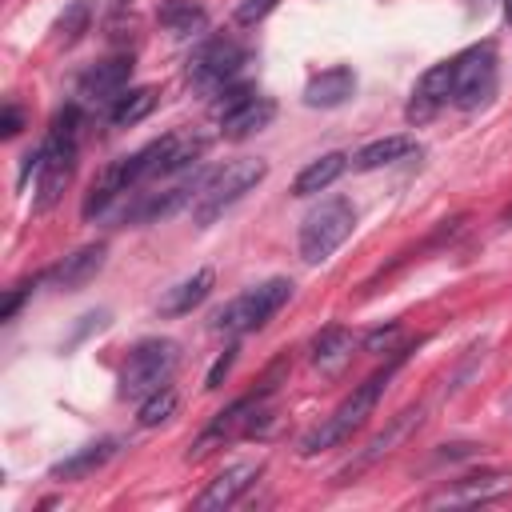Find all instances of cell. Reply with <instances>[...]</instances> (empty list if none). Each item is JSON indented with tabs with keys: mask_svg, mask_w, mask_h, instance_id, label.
Instances as JSON below:
<instances>
[{
	"mask_svg": "<svg viewBox=\"0 0 512 512\" xmlns=\"http://www.w3.org/2000/svg\"><path fill=\"white\" fill-rule=\"evenodd\" d=\"M104 260H108V244H84V248H76L72 256H64L52 276H56L60 288L76 292V288H84L88 280H96V272L104 268Z\"/></svg>",
	"mask_w": 512,
	"mask_h": 512,
	"instance_id": "ac0fdd59",
	"label": "cell"
},
{
	"mask_svg": "<svg viewBox=\"0 0 512 512\" xmlns=\"http://www.w3.org/2000/svg\"><path fill=\"white\" fill-rule=\"evenodd\" d=\"M512 488V476L508 472H480V476H464L448 488H440L436 496H428L432 508L448 504V508H460V504H484V500H496L500 492Z\"/></svg>",
	"mask_w": 512,
	"mask_h": 512,
	"instance_id": "8fae6325",
	"label": "cell"
},
{
	"mask_svg": "<svg viewBox=\"0 0 512 512\" xmlns=\"http://www.w3.org/2000/svg\"><path fill=\"white\" fill-rule=\"evenodd\" d=\"M264 176H268V164H264V160H252V156L228 160L224 168L208 172V176H204V188H200V196H196V204H192V220H196L200 228H208L224 208H232V204H236L244 192H252Z\"/></svg>",
	"mask_w": 512,
	"mask_h": 512,
	"instance_id": "3957f363",
	"label": "cell"
},
{
	"mask_svg": "<svg viewBox=\"0 0 512 512\" xmlns=\"http://www.w3.org/2000/svg\"><path fill=\"white\" fill-rule=\"evenodd\" d=\"M160 24H164L172 36H192V32H200V28L208 24V16H204V8L192 4V0H168V4L160 8Z\"/></svg>",
	"mask_w": 512,
	"mask_h": 512,
	"instance_id": "cb8c5ba5",
	"label": "cell"
},
{
	"mask_svg": "<svg viewBox=\"0 0 512 512\" xmlns=\"http://www.w3.org/2000/svg\"><path fill=\"white\" fill-rule=\"evenodd\" d=\"M412 152H416V140H412V136H384V140L364 144V148L352 156V168L372 172V168L396 164V160H404V156H412Z\"/></svg>",
	"mask_w": 512,
	"mask_h": 512,
	"instance_id": "7402d4cb",
	"label": "cell"
},
{
	"mask_svg": "<svg viewBox=\"0 0 512 512\" xmlns=\"http://www.w3.org/2000/svg\"><path fill=\"white\" fill-rule=\"evenodd\" d=\"M76 132H80V104H68L56 112L44 144L36 152H28L24 160V176L36 172V196H32V208L36 212H48L64 188L72 184V172H76Z\"/></svg>",
	"mask_w": 512,
	"mask_h": 512,
	"instance_id": "6da1fadb",
	"label": "cell"
},
{
	"mask_svg": "<svg viewBox=\"0 0 512 512\" xmlns=\"http://www.w3.org/2000/svg\"><path fill=\"white\" fill-rule=\"evenodd\" d=\"M348 164H352L348 152H324L320 160H312V164L292 180V196H316V192L332 188V184L344 176Z\"/></svg>",
	"mask_w": 512,
	"mask_h": 512,
	"instance_id": "d6986e66",
	"label": "cell"
},
{
	"mask_svg": "<svg viewBox=\"0 0 512 512\" xmlns=\"http://www.w3.org/2000/svg\"><path fill=\"white\" fill-rule=\"evenodd\" d=\"M212 284H216V276H212V268H200V272H192V276H184L180 284H172V288H164V296H160V304H156V312L160 316H188L196 304H204L208 300V292H212Z\"/></svg>",
	"mask_w": 512,
	"mask_h": 512,
	"instance_id": "2e32d148",
	"label": "cell"
},
{
	"mask_svg": "<svg viewBox=\"0 0 512 512\" xmlns=\"http://www.w3.org/2000/svg\"><path fill=\"white\" fill-rule=\"evenodd\" d=\"M504 20L512 24V0H504Z\"/></svg>",
	"mask_w": 512,
	"mask_h": 512,
	"instance_id": "d6a6232c",
	"label": "cell"
},
{
	"mask_svg": "<svg viewBox=\"0 0 512 512\" xmlns=\"http://www.w3.org/2000/svg\"><path fill=\"white\" fill-rule=\"evenodd\" d=\"M128 76H132V56H112L92 64L76 84V96H80L76 104H88V108L116 104V96L128 88Z\"/></svg>",
	"mask_w": 512,
	"mask_h": 512,
	"instance_id": "9c48e42d",
	"label": "cell"
},
{
	"mask_svg": "<svg viewBox=\"0 0 512 512\" xmlns=\"http://www.w3.org/2000/svg\"><path fill=\"white\" fill-rule=\"evenodd\" d=\"M288 296H292V280L272 276V280H264V284H256V288H248V292H240V296H232L224 308H216V312H212V328H216V332H232V336L256 332V328H264V324L288 304Z\"/></svg>",
	"mask_w": 512,
	"mask_h": 512,
	"instance_id": "277c9868",
	"label": "cell"
},
{
	"mask_svg": "<svg viewBox=\"0 0 512 512\" xmlns=\"http://www.w3.org/2000/svg\"><path fill=\"white\" fill-rule=\"evenodd\" d=\"M20 128H24V112H20L16 104H8L4 116H0V136H16Z\"/></svg>",
	"mask_w": 512,
	"mask_h": 512,
	"instance_id": "4dcf8cb0",
	"label": "cell"
},
{
	"mask_svg": "<svg viewBox=\"0 0 512 512\" xmlns=\"http://www.w3.org/2000/svg\"><path fill=\"white\" fill-rule=\"evenodd\" d=\"M260 472H264V464L260 460H244V464H232V468H224V472H216L212 480H208V488L196 496V512H220V508H232L256 480H260Z\"/></svg>",
	"mask_w": 512,
	"mask_h": 512,
	"instance_id": "30bf717a",
	"label": "cell"
},
{
	"mask_svg": "<svg viewBox=\"0 0 512 512\" xmlns=\"http://www.w3.org/2000/svg\"><path fill=\"white\" fill-rule=\"evenodd\" d=\"M420 420H424V408H420V404H412V408H404L400 416H392V420H388V428H380V432L364 444V452H360V456H356L340 476H356L360 468H368V464H376L380 456H388V452H392V448H396L412 428H420Z\"/></svg>",
	"mask_w": 512,
	"mask_h": 512,
	"instance_id": "4fadbf2b",
	"label": "cell"
},
{
	"mask_svg": "<svg viewBox=\"0 0 512 512\" xmlns=\"http://www.w3.org/2000/svg\"><path fill=\"white\" fill-rule=\"evenodd\" d=\"M112 456H116V440H96V444H88V448H80V452H72L64 460H56L48 476L52 480H84L96 468H104Z\"/></svg>",
	"mask_w": 512,
	"mask_h": 512,
	"instance_id": "ffe728a7",
	"label": "cell"
},
{
	"mask_svg": "<svg viewBox=\"0 0 512 512\" xmlns=\"http://www.w3.org/2000/svg\"><path fill=\"white\" fill-rule=\"evenodd\" d=\"M236 364V344H228L220 356H216V364H212V372H208V380H204V388H220V380L228 376V368Z\"/></svg>",
	"mask_w": 512,
	"mask_h": 512,
	"instance_id": "f546056e",
	"label": "cell"
},
{
	"mask_svg": "<svg viewBox=\"0 0 512 512\" xmlns=\"http://www.w3.org/2000/svg\"><path fill=\"white\" fill-rule=\"evenodd\" d=\"M180 364V344L176 340H164V336H152V340H140L124 368H120V396L124 400H144L152 392H160L172 372Z\"/></svg>",
	"mask_w": 512,
	"mask_h": 512,
	"instance_id": "5b68a950",
	"label": "cell"
},
{
	"mask_svg": "<svg viewBox=\"0 0 512 512\" xmlns=\"http://www.w3.org/2000/svg\"><path fill=\"white\" fill-rule=\"evenodd\" d=\"M252 96H256V92H252L248 84H236V88H220V100L212 104V116H216V120H224V116H232V112H236L244 100H252Z\"/></svg>",
	"mask_w": 512,
	"mask_h": 512,
	"instance_id": "4316f807",
	"label": "cell"
},
{
	"mask_svg": "<svg viewBox=\"0 0 512 512\" xmlns=\"http://www.w3.org/2000/svg\"><path fill=\"white\" fill-rule=\"evenodd\" d=\"M132 184H140L136 180V172H132V160L124 156V160H112L104 172H100V180H92V192L84 196V216L92 220V216H100L116 196H124Z\"/></svg>",
	"mask_w": 512,
	"mask_h": 512,
	"instance_id": "9a60e30c",
	"label": "cell"
},
{
	"mask_svg": "<svg viewBox=\"0 0 512 512\" xmlns=\"http://www.w3.org/2000/svg\"><path fill=\"white\" fill-rule=\"evenodd\" d=\"M396 340H400V328H396V324L376 328V332H368V336H364V352L384 356V352H392V348H396Z\"/></svg>",
	"mask_w": 512,
	"mask_h": 512,
	"instance_id": "83f0119b",
	"label": "cell"
},
{
	"mask_svg": "<svg viewBox=\"0 0 512 512\" xmlns=\"http://www.w3.org/2000/svg\"><path fill=\"white\" fill-rule=\"evenodd\" d=\"M392 372H396V360H392L384 372H376V376H368L364 384H356L352 396H348L332 416H324V420L300 440V452H304V456H316V452H328V448L348 444V440L368 424V416H372V408H376V400H380V392H384V384H388Z\"/></svg>",
	"mask_w": 512,
	"mask_h": 512,
	"instance_id": "7a4b0ae2",
	"label": "cell"
},
{
	"mask_svg": "<svg viewBox=\"0 0 512 512\" xmlns=\"http://www.w3.org/2000/svg\"><path fill=\"white\" fill-rule=\"evenodd\" d=\"M448 100H452V60L432 64V68L420 76V84H416V92H412V100H408V120H412V124H424V120H432Z\"/></svg>",
	"mask_w": 512,
	"mask_h": 512,
	"instance_id": "7c38bea8",
	"label": "cell"
},
{
	"mask_svg": "<svg viewBox=\"0 0 512 512\" xmlns=\"http://www.w3.org/2000/svg\"><path fill=\"white\" fill-rule=\"evenodd\" d=\"M352 348H356L352 332L340 328V324H328V328H320L316 340H312V368H320L324 376H336V372H344V364L352 360Z\"/></svg>",
	"mask_w": 512,
	"mask_h": 512,
	"instance_id": "e0dca14e",
	"label": "cell"
},
{
	"mask_svg": "<svg viewBox=\"0 0 512 512\" xmlns=\"http://www.w3.org/2000/svg\"><path fill=\"white\" fill-rule=\"evenodd\" d=\"M496 92V48L472 44L460 56H452V104L476 108Z\"/></svg>",
	"mask_w": 512,
	"mask_h": 512,
	"instance_id": "52a82bcc",
	"label": "cell"
},
{
	"mask_svg": "<svg viewBox=\"0 0 512 512\" xmlns=\"http://www.w3.org/2000/svg\"><path fill=\"white\" fill-rule=\"evenodd\" d=\"M24 296H28V284H20V288H12V292H8V300H4V308H0V320H12Z\"/></svg>",
	"mask_w": 512,
	"mask_h": 512,
	"instance_id": "1f68e13d",
	"label": "cell"
},
{
	"mask_svg": "<svg viewBox=\"0 0 512 512\" xmlns=\"http://www.w3.org/2000/svg\"><path fill=\"white\" fill-rule=\"evenodd\" d=\"M172 412H176V392L164 384L160 392H152V396L140 400V416H136V420H140V428H156V424H164Z\"/></svg>",
	"mask_w": 512,
	"mask_h": 512,
	"instance_id": "484cf974",
	"label": "cell"
},
{
	"mask_svg": "<svg viewBox=\"0 0 512 512\" xmlns=\"http://www.w3.org/2000/svg\"><path fill=\"white\" fill-rule=\"evenodd\" d=\"M352 224H356V212H352V204L344 196L320 200L300 224V256H304V264H324L352 236Z\"/></svg>",
	"mask_w": 512,
	"mask_h": 512,
	"instance_id": "8992f818",
	"label": "cell"
},
{
	"mask_svg": "<svg viewBox=\"0 0 512 512\" xmlns=\"http://www.w3.org/2000/svg\"><path fill=\"white\" fill-rule=\"evenodd\" d=\"M352 92H356V72L348 64H332L304 84V104L308 108H340Z\"/></svg>",
	"mask_w": 512,
	"mask_h": 512,
	"instance_id": "5bb4252c",
	"label": "cell"
},
{
	"mask_svg": "<svg viewBox=\"0 0 512 512\" xmlns=\"http://www.w3.org/2000/svg\"><path fill=\"white\" fill-rule=\"evenodd\" d=\"M244 64V48L236 40H204L196 52H192V64H188V80L200 88V92H220Z\"/></svg>",
	"mask_w": 512,
	"mask_h": 512,
	"instance_id": "ba28073f",
	"label": "cell"
},
{
	"mask_svg": "<svg viewBox=\"0 0 512 512\" xmlns=\"http://www.w3.org/2000/svg\"><path fill=\"white\" fill-rule=\"evenodd\" d=\"M272 116H276V104H272L268 96H252V100H244L232 116H224V120H220V132H224L228 140H244V136L260 132Z\"/></svg>",
	"mask_w": 512,
	"mask_h": 512,
	"instance_id": "44dd1931",
	"label": "cell"
},
{
	"mask_svg": "<svg viewBox=\"0 0 512 512\" xmlns=\"http://www.w3.org/2000/svg\"><path fill=\"white\" fill-rule=\"evenodd\" d=\"M280 0H240L236 4V24H260Z\"/></svg>",
	"mask_w": 512,
	"mask_h": 512,
	"instance_id": "f1b7e54d",
	"label": "cell"
},
{
	"mask_svg": "<svg viewBox=\"0 0 512 512\" xmlns=\"http://www.w3.org/2000/svg\"><path fill=\"white\" fill-rule=\"evenodd\" d=\"M88 24H92V8H88V0H72V4L64 8V16L56 20V44L72 48V44L88 32Z\"/></svg>",
	"mask_w": 512,
	"mask_h": 512,
	"instance_id": "d4e9b609",
	"label": "cell"
},
{
	"mask_svg": "<svg viewBox=\"0 0 512 512\" xmlns=\"http://www.w3.org/2000/svg\"><path fill=\"white\" fill-rule=\"evenodd\" d=\"M156 108V88H128V92H120L116 96V104L108 108V120L116 124V128H132V124H140L148 112Z\"/></svg>",
	"mask_w": 512,
	"mask_h": 512,
	"instance_id": "603a6c76",
	"label": "cell"
}]
</instances>
